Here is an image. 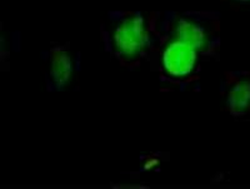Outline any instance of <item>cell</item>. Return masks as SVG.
Masks as SVG:
<instances>
[{"label": "cell", "mask_w": 250, "mask_h": 189, "mask_svg": "<svg viewBox=\"0 0 250 189\" xmlns=\"http://www.w3.org/2000/svg\"><path fill=\"white\" fill-rule=\"evenodd\" d=\"M156 19L140 12H115L109 14L103 38L108 52L124 65L139 63L151 52L156 42Z\"/></svg>", "instance_id": "1"}, {"label": "cell", "mask_w": 250, "mask_h": 189, "mask_svg": "<svg viewBox=\"0 0 250 189\" xmlns=\"http://www.w3.org/2000/svg\"><path fill=\"white\" fill-rule=\"evenodd\" d=\"M77 66V58L68 46H51L45 58V79L49 92L64 90L74 77Z\"/></svg>", "instance_id": "4"}, {"label": "cell", "mask_w": 250, "mask_h": 189, "mask_svg": "<svg viewBox=\"0 0 250 189\" xmlns=\"http://www.w3.org/2000/svg\"><path fill=\"white\" fill-rule=\"evenodd\" d=\"M163 49L160 52V69L163 74L170 81H187L198 69L200 53L193 46L183 42L160 38Z\"/></svg>", "instance_id": "3"}, {"label": "cell", "mask_w": 250, "mask_h": 189, "mask_svg": "<svg viewBox=\"0 0 250 189\" xmlns=\"http://www.w3.org/2000/svg\"><path fill=\"white\" fill-rule=\"evenodd\" d=\"M238 4H243V5H250V0H233Z\"/></svg>", "instance_id": "6"}, {"label": "cell", "mask_w": 250, "mask_h": 189, "mask_svg": "<svg viewBox=\"0 0 250 189\" xmlns=\"http://www.w3.org/2000/svg\"><path fill=\"white\" fill-rule=\"evenodd\" d=\"M224 103L233 117L250 113V74L233 73L225 81Z\"/></svg>", "instance_id": "5"}, {"label": "cell", "mask_w": 250, "mask_h": 189, "mask_svg": "<svg viewBox=\"0 0 250 189\" xmlns=\"http://www.w3.org/2000/svg\"><path fill=\"white\" fill-rule=\"evenodd\" d=\"M215 21L209 13L167 14L160 24V30L156 29V35L183 42L202 55L209 54L218 44Z\"/></svg>", "instance_id": "2"}]
</instances>
